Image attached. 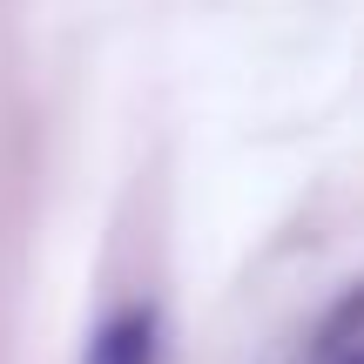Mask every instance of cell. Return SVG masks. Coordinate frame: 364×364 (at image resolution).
<instances>
[{"label":"cell","instance_id":"cell-1","mask_svg":"<svg viewBox=\"0 0 364 364\" xmlns=\"http://www.w3.org/2000/svg\"><path fill=\"white\" fill-rule=\"evenodd\" d=\"M81 364H162V311L156 304H122L102 317V331L88 338Z\"/></svg>","mask_w":364,"mask_h":364},{"label":"cell","instance_id":"cell-2","mask_svg":"<svg viewBox=\"0 0 364 364\" xmlns=\"http://www.w3.org/2000/svg\"><path fill=\"white\" fill-rule=\"evenodd\" d=\"M311 364H364V331H358V290H344L338 311L324 317V331H317L311 344Z\"/></svg>","mask_w":364,"mask_h":364}]
</instances>
